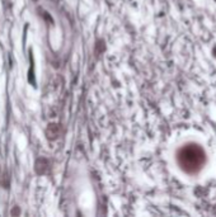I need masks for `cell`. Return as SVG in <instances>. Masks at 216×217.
<instances>
[{
  "instance_id": "4",
  "label": "cell",
  "mask_w": 216,
  "mask_h": 217,
  "mask_svg": "<svg viewBox=\"0 0 216 217\" xmlns=\"http://www.w3.org/2000/svg\"><path fill=\"white\" fill-rule=\"evenodd\" d=\"M0 170H1V166H0Z\"/></svg>"
},
{
  "instance_id": "3",
  "label": "cell",
  "mask_w": 216,
  "mask_h": 217,
  "mask_svg": "<svg viewBox=\"0 0 216 217\" xmlns=\"http://www.w3.org/2000/svg\"><path fill=\"white\" fill-rule=\"evenodd\" d=\"M10 213H11V216H15V215H21V210H19V208H18L17 206H15V207L13 208V210H11V212H10Z\"/></svg>"
},
{
  "instance_id": "1",
  "label": "cell",
  "mask_w": 216,
  "mask_h": 217,
  "mask_svg": "<svg viewBox=\"0 0 216 217\" xmlns=\"http://www.w3.org/2000/svg\"><path fill=\"white\" fill-rule=\"evenodd\" d=\"M49 169V161L43 158H39L36 160V164H34V170L37 174H45Z\"/></svg>"
},
{
  "instance_id": "2",
  "label": "cell",
  "mask_w": 216,
  "mask_h": 217,
  "mask_svg": "<svg viewBox=\"0 0 216 217\" xmlns=\"http://www.w3.org/2000/svg\"><path fill=\"white\" fill-rule=\"evenodd\" d=\"M46 135L49 138H55L59 136V124H50L46 130Z\"/></svg>"
}]
</instances>
